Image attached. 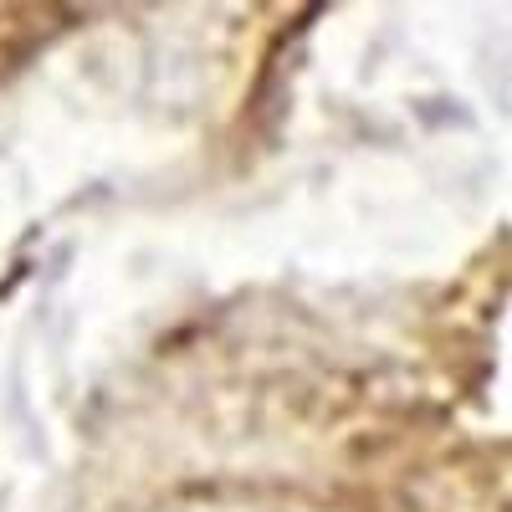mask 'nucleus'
Masks as SVG:
<instances>
[]
</instances>
